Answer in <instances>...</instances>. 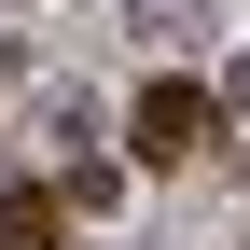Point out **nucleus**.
<instances>
[{"label": "nucleus", "instance_id": "4", "mask_svg": "<svg viewBox=\"0 0 250 250\" xmlns=\"http://www.w3.org/2000/svg\"><path fill=\"white\" fill-rule=\"evenodd\" d=\"M208 111H250V56H236V70H223V83H208Z\"/></svg>", "mask_w": 250, "mask_h": 250}, {"label": "nucleus", "instance_id": "2", "mask_svg": "<svg viewBox=\"0 0 250 250\" xmlns=\"http://www.w3.org/2000/svg\"><path fill=\"white\" fill-rule=\"evenodd\" d=\"M56 223H70V208H56L42 181H0V250H56Z\"/></svg>", "mask_w": 250, "mask_h": 250}, {"label": "nucleus", "instance_id": "1", "mask_svg": "<svg viewBox=\"0 0 250 250\" xmlns=\"http://www.w3.org/2000/svg\"><path fill=\"white\" fill-rule=\"evenodd\" d=\"M223 139V111H208V83H139V111H125V153H139V167H195V153Z\"/></svg>", "mask_w": 250, "mask_h": 250}, {"label": "nucleus", "instance_id": "3", "mask_svg": "<svg viewBox=\"0 0 250 250\" xmlns=\"http://www.w3.org/2000/svg\"><path fill=\"white\" fill-rule=\"evenodd\" d=\"M125 14H139V42H181V28H195V0H125Z\"/></svg>", "mask_w": 250, "mask_h": 250}]
</instances>
